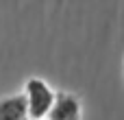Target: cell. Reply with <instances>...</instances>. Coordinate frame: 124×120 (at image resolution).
<instances>
[{"mask_svg": "<svg viewBox=\"0 0 124 120\" xmlns=\"http://www.w3.org/2000/svg\"><path fill=\"white\" fill-rule=\"evenodd\" d=\"M24 98H26V111H28V120H46L52 105H54V98H57V92L39 77H31L26 83H24Z\"/></svg>", "mask_w": 124, "mask_h": 120, "instance_id": "cell-1", "label": "cell"}, {"mask_svg": "<svg viewBox=\"0 0 124 120\" xmlns=\"http://www.w3.org/2000/svg\"><path fill=\"white\" fill-rule=\"evenodd\" d=\"M81 114H83V107H81V101L74 94L57 92L54 105H52L46 120H81Z\"/></svg>", "mask_w": 124, "mask_h": 120, "instance_id": "cell-2", "label": "cell"}, {"mask_svg": "<svg viewBox=\"0 0 124 120\" xmlns=\"http://www.w3.org/2000/svg\"><path fill=\"white\" fill-rule=\"evenodd\" d=\"M0 120H28L24 94L7 96L0 101Z\"/></svg>", "mask_w": 124, "mask_h": 120, "instance_id": "cell-3", "label": "cell"}]
</instances>
